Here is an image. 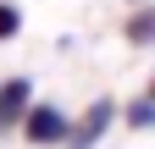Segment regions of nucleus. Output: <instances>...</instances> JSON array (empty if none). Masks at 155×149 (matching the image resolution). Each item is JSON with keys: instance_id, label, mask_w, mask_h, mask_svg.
Returning a JSON list of instances; mask_svg holds the SVG:
<instances>
[{"instance_id": "20e7f679", "label": "nucleus", "mask_w": 155, "mask_h": 149, "mask_svg": "<svg viewBox=\"0 0 155 149\" xmlns=\"http://www.w3.org/2000/svg\"><path fill=\"white\" fill-rule=\"evenodd\" d=\"M127 39H133V44H150V39H155V11H133V17H127Z\"/></svg>"}, {"instance_id": "f257e3e1", "label": "nucleus", "mask_w": 155, "mask_h": 149, "mask_svg": "<svg viewBox=\"0 0 155 149\" xmlns=\"http://www.w3.org/2000/svg\"><path fill=\"white\" fill-rule=\"evenodd\" d=\"M22 133H28V144H61L67 138V116L55 105H28L22 110Z\"/></svg>"}, {"instance_id": "39448f33", "label": "nucleus", "mask_w": 155, "mask_h": 149, "mask_svg": "<svg viewBox=\"0 0 155 149\" xmlns=\"http://www.w3.org/2000/svg\"><path fill=\"white\" fill-rule=\"evenodd\" d=\"M127 122H133V127H150V122H155V100H150V94H139V100L127 105Z\"/></svg>"}, {"instance_id": "423d86ee", "label": "nucleus", "mask_w": 155, "mask_h": 149, "mask_svg": "<svg viewBox=\"0 0 155 149\" xmlns=\"http://www.w3.org/2000/svg\"><path fill=\"white\" fill-rule=\"evenodd\" d=\"M17 28H22V17H17L11 6H0V39H11V33H17Z\"/></svg>"}, {"instance_id": "f03ea898", "label": "nucleus", "mask_w": 155, "mask_h": 149, "mask_svg": "<svg viewBox=\"0 0 155 149\" xmlns=\"http://www.w3.org/2000/svg\"><path fill=\"white\" fill-rule=\"evenodd\" d=\"M28 105H33V83L28 78H6L0 83V127H17Z\"/></svg>"}, {"instance_id": "7ed1b4c3", "label": "nucleus", "mask_w": 155, "mask_h": 149, "mask_svg": "<svg viewBox=\"0 0 155 149\" xmlns=\"http://www.w3.org/2000/svg\"><path fill=\"white\" fill-rule=\"evenodd\" d=\"M111 110H116L111 100H94V105H89V116L78 122V127H67V144H72V149H94V138H100V133H105V122H111Z\"/></svg>"}]
</instances>
